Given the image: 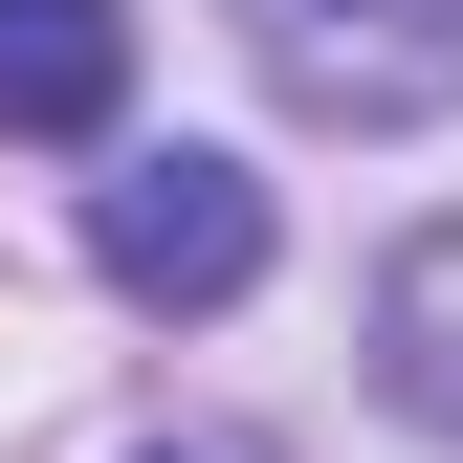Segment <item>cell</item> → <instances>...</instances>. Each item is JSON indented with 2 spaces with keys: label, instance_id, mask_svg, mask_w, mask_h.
<instances>
[{
  "label": "cell",
  "instance_id": "cell-1",
  "mask_svg": "<svg viewBox=\"0 0 463 463\" xmlns=\"http://www.w3.org/2000/svg\"><path fill=\"white\" fill-rule=\"evenodd\" d=\"M243 67L309 110V133H420L463 110V0H221Z\"/></svg>",
  "mask_w": 463,
  "mask_h": 463
},
{
  "label": "cell",
  "instance_id": "cell-2",
  "mask_svg": "<svg viewBox=\"0 0 463 463\" xmlns=\"http://www.w3.org/2000/svg\"><path fill=\"white\" fill-rule=\"evenodd\" d=\"M89 265L110 287H133V309H243V287H265V177H243V155H110V177H89Z\"/></svg>",
  "mask_w": 463,
  "mask_h": 463
},
{
  "label": "cell",
  "instance_id": "cell-3",
  "mask_svg": "<svg viewBox=\"0 0 463 463\" xmlns=\"http://www.w3.org/2000/svg\"><path fill=\"white\" fill-rule=\"evenodd\" d=\"M110 110H133V0H0V133L110 155Z\"/></svg>",
  "mask_w": 463,
  "mask_h": 463
}]
</instances>
